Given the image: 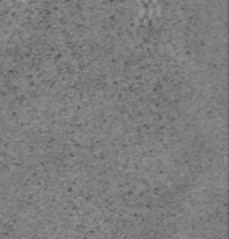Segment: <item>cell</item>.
<instances>
[{"instance_id": "6da1fadb", "label": "cell", "mask_w": 229, "mask_h": 239, "mask_svg": "<svg viewBox=\"0 0 229 239\" xmlns=\"http://www.w3.org/2000/svg\"><path fill=\"white\" fill-rule=\"evenodd\" d=\"M149 5V8L146 10V18L149 20V22H154L155 20V12H154V5L152 3H147Z\"/></svg>"}, {"instance_id": "7a4b0ae2", "label": "cell", "mask_w": 229, "mask_h": 239, "mask_svg": "<svg viewBox=\"0 0 229 239\" xmlns=\"http://www.w3.org/2000/svg\"><path fill=\"white\" fill-rule=\"evenodd\" d=\"M136 18H138V20L146 18V7H144V3H139V8H138V15H136Z\"/></svg>"}, {"instance_id": "3957f363", "label": "cell", "mask_w": 229, "mask_h": 239, "mask_svg": "<svg viewBox=\"0 0 229 239\" xmlns=\"http://www.w3.org/2000/svg\"><path fill=\"white\" fill-rule=\"evenodd\" d=\"M149 3H152V5H155V3H159V0H151Z\"/></svg>"}]
</instances>
